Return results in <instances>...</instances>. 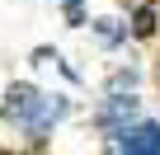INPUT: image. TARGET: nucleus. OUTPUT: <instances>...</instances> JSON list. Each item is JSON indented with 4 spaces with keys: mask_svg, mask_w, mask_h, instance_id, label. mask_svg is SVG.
<instances>
[{
    "mask_svg": "<svg viewBox=\"0 0 160 155\" xmlns=\"http://www.w3.org/2000/svg\"><path fill=\"white\" fill-rule=\"evenodd\" d=\"M104 155H122V146H118V136H108V150Z\"/></svg>",
    "mask_w": 160,
    "mask_h": 155,
    "instance_id": "9",
    "label": "nucleus"
},
{
    "mask_svg": "<svg viewBox=\"0 0 160 155\" xmlns=\"http://www.w3.org/2000/svg\"><path fill=\"white\" fill-rule=\"evenodd\" d=\"M132 85H137V70H132V66H127V70H118V75H113V80H108V99H118V94H122V90H127V94H132Z\"/></svg>",
    "mask_w": 160,
    "mask_h": 155,
    "instance_id": "6",
    "label": "nucleus"
},
{
    "mask_svg": "<svg viewBox=\"0 0 160 155\" xmlns=\"http://www.w3.org/2000/svg\"><path fill=\"white\" fill-rule=\"evenodd\" d=\"M61 118H66V99H57V94H52V99H42V104H38V113L28 118V136H33V146H42V141H47V132H52V122H61Z\"/></svg>",
    "mask_w": 160,
    "mask_h": 155,
    "instance_id": "3",
    "label": "nucleus"
},
{
    "mask_svg": "<svg viewBox=\"0 0 160 155\" xmlns=\"http://www.w3.org/2000/svg\"><path fill=\"white\" fill-rule=\"evenodd\" d=\"M132 118H137V99H132V94H127V99L118 94V99H108V108L99 113V127H104L108 136H118V132H122Z\"/></svg>",
    "mask_w": 160,
    "mask_h": 155,
    "instance_id": "4",
    "label": "nucleus"
},
{
    "mask_svg": "<svg viewBox=\"0 0 160 155\" xmlns=\"http://www.w3.org/2000/svg\"><path fill=\"white\" fill-rule=\"evenodd\" d=\"M0 155H5V150H0Z\"/></svg>",
    "mask_w": 160,
    "mask_h": 155,
    "instance_id": "10",
    "label": "nucleus"
},
{
    "mask_svg": "<svg viewBox=\"0 0 160 155\" xmlns=\"http://www.w3.org/2000/svg\"><path fill=\"white\" fill-rule=\"evenodd\" d=\"M38 104H42V94H38L33 85H10V90H5V104H0V118L28 127V118L38 113Z\"/></svg>",
    "mask_w": 160,
    "mask_h": 155,
    "instance_id": "2",
    "label": "nucleus"
},
{
    "mask_svg": "<svg viewBox=\"0 0 160 155\" xmlns=\"http://www.w3.org/2000/svg\"><path fill=\"white\" fill-rule=\"evenodd\" d=\"M118 146H122V155H160V127L137 118L132 127L118 132Z\"/></svg>",
    "mask_w": 160,
    "mask_h": 155,
    "instance_id": "1",
    "label": "nucleus"
},
{
    "mask_svg": "<svg viewBox=\"0 0 160 155\" xmlns=\"http://www.w3.org/2000/svg\"><path fill=\"white\" fill-rule=\"evenodd\" d=\"M132 33H137V38H151V33H155V5H141V10L132 14Z\"/></svg>",
    "mask_w": 160,
    "mask_h": 155,
    "instance_id": "5",
    "label": "nucleus"
},
{
    "mask_svg": "<svg viewBox=\"0 0 160 155\" xmlns=\"http://www.w3.org/2000/svg\"><path fill=\"white\" fill-rule=\"evenodd\" d=\"M66 19H71V24L85 19V0H66Z\"/></svg>",
    "mask_w": 160,
    "mask_h": 155,
    "instance_id": "8",
    "label": "nucleus"
},
{
    "mask_svg": "<svg viewBox=\"0 0 160 155\" xmlns=\"http://www.w3.org/2000/svg\"><path fill=\"white\" fill-rule=\"evenodd\" d=\"M118 38H122V28H118V19H99V42H108V47H113Z\"/></svg>",
    "mask_w": 160,
    "mask_h": 155,
    "instance_id": "7",
    "label": "nucleus"
}]
</instances>
